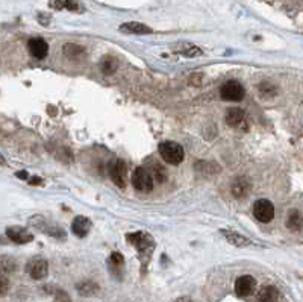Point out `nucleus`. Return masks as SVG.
Wrapping results in <instances>:
<instances>
[{
	"label": "nucleus",
	"mask_w": 303,
	"mask_h": 302,
	"mask_svg": "<svg viewBox=\"0 0 303 302\" xmlns=\"http://www.w3.org/2000/svg\"><path fill=\"white\" fill-rule=\"evenodd\" d=\"M287 228L293 229V231H300L303 228V216L300 211H297V209L290 211L288 217H287Z\"/></svg>",
	"instance_id": "f3484780"
},
{
	"label": "nucleus",
	"mask_w": 303,
	"mask_h": 302,
	"mask_svg": "<svg viewBox=\"0 0 303 302\" xmlns=\"http://www.w3.org/2000/svg\"><path fill=\"white\" fill-rule=\"evenodd\" d=\"M176 302H193V299H190L188 296H184V298H179Z\"/></svg>",
	"instance_id": "bb28decb"
},
{
	"label": "nucleus",
	"mask_w": 303,
	"mask_h": 302,
	"mask_svg": "<svg viewBox=\"0 0 303 302\" xmlns=\"http://www.w3.org/2000/svg\"><path fill=\"white\" fill-rule=\"evenodd\" d=\"M132 186L141 193H150L153 190V175H150L144 167H137L132 175Z\"/></svg>",
	"instance_id": "7ed1b4c3"
},
{
	"label": "nucleus",
	"mask_w": 303,
	"mask_h": 302,
	"mask_svg": "<svg viewBox=\"0 0 303 302\" xmlns=\"http://www.w3.org/2000/svg\"><path fill=\"white\" fill-rule=\"evenodd\" d=\"M89 229H91V222H89L88 217H83V216L75 217V220L72 223V231H73L75 235L85 237V235H88Z\"/></svg>",
	"instance_id": "4468645a"
},
{
	"label": "nucleus",
	"mask_w": 303,
	"mask_h": 302,
	"mask_svg": "<svg viewBox=\"0 0 303 302\" xmlns=\"http://www.w3.org/2000/svg\"><path fill=\"white\" fill-rule=\"evenodd\" d=\"M17 176H21V179H23V178H26V176H27V173H26V172H18V173H17Z\"/></svg>",
	"instance_id": "c85d7f7f"
},
{
	"label": "nucleus",
	"mask_w": 303,
	"mask_h": 302,
	"mask_svg": "<svg viewBox=\"0 0 303 302\" xmlns=\"http://www.w3.org/2000/svg\"><path fill=\"white\" fill-rule=\"evenodd\" d=\"M244 120H246V114L239 108H230L226 112V123L229 126L238 128V126H241L242 123H244Z\"/></svg>",
	"instance_id": "2eb2a0df"
},
{
	"label": "nucleus",
	"mask_w": 303,
	"mask_h": 302,
	"mask_svg": "<svg viewBox=\"0 0 303 302\" xmlns=\"http://www.w3.org/2000/svg\"><path fill=\"white\" fill-rule=\"evenodd\" d=\"M109 264H111L112 269H114V267H117V269L123 267V264H125L123 255H121L120 252H112V254H111V258H109Z\"/></svg>",
	"instance_id": "4be33fe9"
},
{
	"label": "nucleus",
	"mask_w": 303,
	"mask_h": 302,
	"mask_svg": "<svg viewBox=\"0 0 303 302\" xmlns=\"http://www.w3.org/2000/svg\"><path fill=\"white\" fill-rule=\"evenodd\" d=\"M128 241L132 245L137 246V249L143 254V252H152V249H153L155 243L153 240H152V237L146 232H134V234H128Z\"/></svg>",
	"instance_id": "423d86ee"
},
{
	"label": "nucleus",
	"mask_w": 303,
	"mask_h": 302,
	"mask_svg": "<svg viewBox=\"0 0 303 302\" xmlns=\"http://www.w3.org/2000/svg\"><path fill=\"white\" fill-rule=\"evenodd\" d=\"M6 293V280H5V277L2 278V295H5Z\"/></svg>",
	"instance_id": "a878e982"
},
{
	"label": "nucleus",
	"mask_w": 303,
	"mask_h": 302,
	"mask_svg": "<svg viewBox=\"0 0 303 302\" xmlns=\"http://www.w3.org/2000/svg\"><path fill=\"white\" fill-rule=\"evenodd\" d=\"M220 96L227 102H241L246 96V90L238 81H227L220 88Z\"/></svg>",
	"instance_id": "f03ea898"
},
{
	"label": "nucleus",
	"mask_w": 303,
	"mask_h": 302,
	"mask_svg": "<svg viewBox=\"0 0 303 302\" xmlns=\"http://www.w3.org/2000/svg\"><path fill=\"white\" fill-rule=\"evenodd\" d=\"M64 9L75 11V12H80V11H82V6L76 2V0H64Z\"/></svg>",
	"instance_id": "b1692460"
},
{
	"label": "nucleus",
	"mask_w": 303,
	"mask_h": 302,
	"mask_svg": "<svg viewBox=\"0 0 303 302\" xmlns=\"http://www.w3.org/2000/svg\"><path fill=\"white\" fill-rule=\"evenodd\" d=\"M120 31L125 34H135V35H143V34H152V29L143 23L138 21H128L120 26Z\"/></svg>",
	"instance_id": "f8f14e48"
},
{
	"label": "nucleus",
	"mask_w": 303,
	"mask_h": 302,
	"mask_svg": "<svg viewBox=\"0 0 303 302\" xmlns=\"http://www.w3.org/2000/svg\"><path fill=\"white\" fill-rule=\"evenodd\" d=\"M27 272L34 280H43L49 272V264L46 260H41V258L34 260L27 266Z\"/></svg>",
	"instance_id": "9d476101"
},
{
	"label": "nucleus",
	"mask_w": 303,
	"mask_h": 302,
	"mask_svg": "<svg viewBox=\"0 0 303 302\" xmlns=\"http://www.w3.org/2000/svg\"><path fill=\"white\" fill-rule=\"evenodd\" d=\"M222 234L225 235V238L229 241V243L235 245L236 248H246L249 245H252V241L244 237V235H241L235 231H230V229H222Z\"/></svg>",
	"instance_id": "ddd939ff"
},
{
	"label": "nucleus",
	"mask_w": 303,
	"mask_h": 302,
	"mask_svg": "<svg viewBox=\"0 0 303 302\" xmlns=\"http://www.w3.org/2000/svg\"><path fill=\"white\" fill-rule=\"evenodd\" d=\"M250 192V184L246 178H238L235 179V183L232 184V195L238 199L246 198Z\"/></svg>",
	"instance_id": "dca6fc26"
},
{
	"label": "nucleus",
	"mask_w": 303,
	"mask_h": 302,
	"mask_svg": "<svg viewBox=\"0 0 303 302\" xmlns=\"http://www.w3.org/2000/svg\"><path fill=\"white\" fill-rule=\"evenodd\" d=\"M27 49L34 58L37 59H44L49 53V44L43 38H32L27 43Z\"/></svg>",
	"instance_id": "1a4fd4ad"
},
{
	"label": "nucleus",
	"mask_w": 303,
	"mask_h": 302,
	"mask_svg": "<svg viewBox=\"0 0 303 302\" xmlns=\"http://www.w3.org/2000/svg\"><path fill=\"white\" fill-rule=\"evenodd\" d=\"M64 55L69 58V59H77V58H82L85 55V49L79 44H73V43H69L64 46Z\"/></svg>",
	"instance_id": "aec40b11"
},
{
	"label": "nucleus",
	"mask_w": 303,
	"mask_h": 302,
	"mask_svg": "<svg viewBox=\"0 0 303 302\" xmlns=\"http://www.w3.org/2000/svg\"><path fill=\"white\" fill-rule=\"evenodd\" d=\"M255 286H256V281L253 277L250 275H242L236 280L235 283V292L238 296L241 298H246L249 295H252V292L255 290Z\"/></svg>",
	"instance_id": "0eeeda50"
},
{
	"label": "nucleus",
	"mask_w": 303,
	"mask_h": 302,
	"mask_svg": "<svg viewBox=\"0 0 303 302\" xmlns=\"http://www.w3.org/2000/svg\"><path fill=\"white\" fill-rule=\"evenodd\" d=\"M253 216L262 222V223H268L275 217V205H273L270 201L267 199H259L255 202L253 205Z\"/></svg>",
	"instance_id": "20e7f679"
},
{
	"label": "nucleus",
	"mask_w": 303,
	"mask_h": 302,
	"mask_svg": "<svg viewBox=\"0 0 303 302\" xmlns=\"http://www.w3.org/2000/svg\"><path fill=\"white\" fill-rule=\"evenodd\" d=\"M200 79H203V75H193L191 78H190V84L191 85H202V81Z\"/></svg>",
	"instance_id": "393cba45"
},
{
	"label": "nucleus",
	"mask_w": 303,
	"mask_h": 302,
	"mask_svg": "<svg viewBox=\"0 0 303 302\" xmlns=\"http://www.w3.org/2000/svg\"><path fill=\"white\" fill-rule=\"evenodd\" d=\"M180 53L185 55V56H188V58H196V56L202 55V50H200L199 47H196V46H188L187 49H182Z\"/></svg>",
	"instance_id": "5701e85b"
},
{
	"label": "nucleus",
	"mask_w": 303,
	"mask_h": 302,
	"mask_svg": "<svg viewBox=\"0 0 303 302\" xmlns=\"http://www.w3.org/2000/svg\"><path fill=\"white\" fill-rule=\"evenodd\" d=\"M126 173H128V167L125 164V161L115 160L109 166V176L112 179V183L117 187H120V189H125L126 187Z\"/></svg>",
	"instance_id": "39448f33"
},
{
	"label": "nucleus",
	"mask_w": 303,
	"mask_h": 302,
	"mask_svg": "<svg viewBox=\"0 0 303 302\" xmlns=\"http://www.w3.org/2000/svg\"><path fill=\"white\" fill-rule=\"evenodd\" d=\"M259 93L262 96H275L278 93V90L271 82H262L259 84Z\"/></svg>",
	"instance_id": "412c9836"
},
{
	"label": "nucleus",
	"mask_w": 303,
	"mask_h": 302,
	"mask_svg": "<svg viewBox=\"0 0 303 302\" xmlns=\"http://www.w3.org/2000/svg\"><path fill=\"white\" fill-rule=\"evenodd\" d=\"M30 222L35 223V226H37L40 231H43L44 234H49V235H53V237H59V235L64 237V235H66L64 231L61 229L59 226H56V225L47 222V220L43 219V217H34V219H30Z\"/></svg>",
	"instance_id": "9b49d317"
},
{
	"label": "nucleus",
	"mask_w": 303,
	"mask_h": 302,
	"mask_svg": "<svg viewBox=\"0 0 303 302\" xmlns=\"http://www.w3.org/2000/svg\"><path fill=\"white\" fill-rule=\"evenodd\" d=\"M6 235L18 245H24V243H29V241L34 240V235L30 234L26 228H21V226H9L6 229Z\"/></svg>",
	"instance_id": "6e6552de"
},
{
	"label": "nucleus",
	"mask_w": 303,
	"mask_h": 302,
	"mask_svg": "<svg viewBox=\"0 0 303 302\" xmlns=\"http://www.w3.org/2000/svg\"><path fill=\"white\" fill-rule=\"evenodd\" d=\"M59 302H69V301H59Z\"/></svg>",
	"instance_id": "c756f323"
},
{
	"label": "nucleus",
	"mask_w": 303,
	"mask_h": 302,
	"mask_svg": "<svg viewBox=\"0 0 303 302\" xmlns=\"http://www.w3.org/2000/svg\"><path fill=\"white\" fill-rule=\"evenodd\" d=\"M258 298H259L261 302H279V292H278L276 287L267 286V287L261 289Z\"/></svg>",
	"instance_id": "a211bd4d"
},
{
	"label": "nucleus",
	"mask_w": 303,
	"mask_h": 302,
	"mask_svg": "<svg viewBox=\"0 0 303 302\" xmlns=\"http://www.w3.org/2000/svg\"><path fill=\"white\" fill-rule=\"evenodd\" d=\"M100 69L105 75H112L117 72L118 69V59L115 56H111V55H106L102 58L100 61Z\"/></svg>",
	"instance_id": "6ab92c4d"
},
{
	"label": "nucleus",
	"mask_w": 303,
	"mask_h": 302,
	"mask_svg": "<svg viewBox=\"0 0 303 302\" xmlns=\"http://www.w3.org/2000/svg\"><path fill=\"white\" fill-rule=\"evenodd\" d=\"M41 179H30V184H40Z\"/></svg>",
	"instance_id": "cd10ccee"
},
{
	"label": "nucleus",
	"mask_w": 303,
	"mask_h": 302,
	"mask_svg": "<svg viewBox=\"0 0 303 302\" xmlns=\"http://www.w3.org/2000/svg\"><path fill=\"white\" fill-rule=\"evenodd\" d=\"M159 155L167 164H171V166L180 164L185 158L184 147L176 141H162L159 144Z\"/></svg>",
	"instance_id": "f257e3e1"
}]
</instances>
